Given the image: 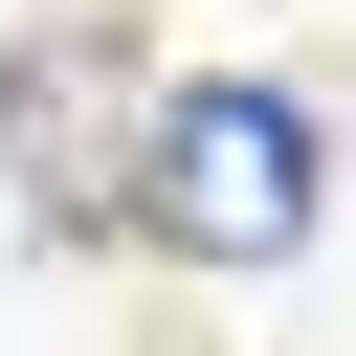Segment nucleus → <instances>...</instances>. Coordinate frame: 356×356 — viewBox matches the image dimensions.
Masks as SVG:
<instances>
[{"label":"nucleus","instance_id":"nucleus-1","mask_svg":"<svg viewBox=\"0 0 356 356\" xmlns=\"http://www.w3.org/2000/svg\"><path fill=\"white\" fill-rule=\"evenodd\" d=\"M134 222H156L178 267H289V245L334 222V156H312V111H289V89L200 67V89H156V111H134Z\"/></svg>","mask_w":356,"mask_h":356}]
</instances>
